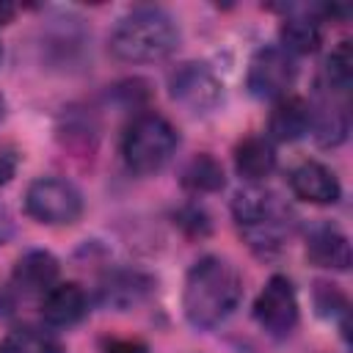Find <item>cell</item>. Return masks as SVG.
<instances>
[{
    "instance_id": "cell-17",
    "label": "cell",
    "mask_w": 353,
    "mask_h": 353,
    "mask_svg": "<svg viewBox=\"0 0 353 353\" xmlns=\"http://www.w3.org/2000/svg\"><path fill=\"white\" fill-rule=\"evenodd\" d=\"M223 168L212 154H196L182 168V188L190 193H215L223 188Z\"/></svg>"
},
{
    "instance_id": "cell-9",
    "label": "cell",
    "mask_w": 353,
    "mask_h": 353,
    "mask_svg": "<svg viewBox=\"0 0 353 353\" xmlns=\"http://www.w3.org/2000/svg\"><path fill=\"white\" fill-rule=\"evenodd\" d=\"M306 256L317 268L347 270L350 268V243L342 229L334 223H314L306 232Z\"/></svg>"
},
{
    "instance_id": "cell-11",
    "label": "cell",
    "mask_w": 353,
    "mask_h": 353,
    "mask_svg": "<svg viewBox=\"0 0 353 353\" xmlns=\"http://www.w3.org/2000/svg\"><path fill=\"white\" fill-rule=\"evenodd\" d=\"M290 188L298 199L312 201V204H334L339 201V193H342L336 174L328 165L314 163V160H306L298 168H292Z\"/></svg>"
},
{
    "instance_id": "cell-10",
    "label": "cell",
    "mask_w": 353,
    "mask_h": 353,
    "mask_svg": "<svg viewBox=\"0 0 353 353\" xmlns=\"http://www.w3.org/2000/svg\"><path fill=\"white\" fill-rule=\"evenodd\" d=\"M85 312H88V298L77 281H61V284L55 281L41 295V317L50 325H58V328L74 325L85 317Z\"/></svg>"
},
{
    "instance_id": "cell-25",
    "label": "cell",
    "mask_w": 353,
    "mask_h": 353,
    "mask_svg": "<svg viewBox=\"0 0 353 353\" xmlns=\"http://www.w3.org/2000/svg\"><path fill=\"white\" fill-rule=\"evenodd\" d=\"M17 14V8L11 6V3H6V0H0V25H6V22H11V17Z\"/></svg>"
},
{
    "instance_id": "cell-2",
    "label": "cell",
    "mask_w": 353,
    "mask_h": 353,
    "mask_svg": "<svg viewBox=\"0 0 353 353\" xmlns=\"http://www.w3.org/2000/svg\"><path fill=\"white\" fill-rule=\"evenodd\" d=\"M232 215H234L240 237L259 256L279 254L295 226L292 210L284 204V199L279 193L262 190V188L240 190L232 201Z\"/></svg>"
},
{
    "instance_id": "cell-4",
    "label": "cell",
    "mask_w": 353,
    "mask_h": 353,
    "mask_svg": "<svg viewBox=\"0 0 353 353\" xmlns=\"http://www.w3.org/2000/svg\"><path fill=\"white\" fill-rule=\"evenodd\" d=\"M176 143H179V135L168 119H163L160 113H141L124 130L121 154L132 174L146 176L160 171L171 160V154L176 152Z\"/></svg>"
},
{
    "instance_id": "cell-20",
    "label": "cell",
    "mask_w": 353,
    "mask_h": 353,
    "mask_svg": "<svg viewBox=\"0 0 353 353\" xmlns=\"http://www.w3.org/2000/svg\"><path fill=\"white\" fill-rule=\"evenodd\" d=\"M312 132L320 146H336L347 135V116L342 108H323L312 113Z\"/></svg>"
},
{
    "instance_id": "cell-14",
    "label": "cell",
    "mask_w": 353,
    "mask_h": 353,
    "mask_svg": "<svg viewBox=\"0 0 353 353\" xmlns=\"http://www.w3.org/2000/svg\"><path fill=\"white\" fill-rule=\"evenodd\" d=\"M234 168L248 182H262L276 168L273 143L265 135H248L234 146Z\"/></svg>"
},
{
    "instance_id": "cell-21",
    "label": "cell",
    "mask_w": 353,
    "mask_h": 353,
    "mask_svg": "<svg viewBox=\"0 0 353 353\" xmlns=\"http://www.w3.org/2000/svg\"><path fill=\"white\" fill-rule=\"evenodd\" d=\"M320 290H317V309L323 312V314H331V312H347V301H345V295L342 292H336L331 284H317Z\"/></svg>"
},
{
    "instance_id": "cell-1",
    "label": "cell",
    "mask_w": 353,
    "mask_h": 353,
    "mask_svg": "<svg viewBox=\"0 0 353 353\" xmlns=\"http://www.w3.org/2000/svg\"><path fill=\"white\" fill-rule=\"evenodd\" d=\"M243 301L240 270L221 256H201L185 276L182 309L190 325L215 328Z\"/></svg>"
},
{
    "instance_id": "cell-16",
    "label": "cell",
    "mask_w": 353,
    "mask_h": 353,
    "mask_svg": "<svg viewBox=\"0 0 353 353\" xmlns=\"http://www.w3.org/2000/svg\"><path fill=\"white\" fill-rule=\"evenodd\" d=\"M281 50L287 55H309L323 41V28L314 17H287L279 30Z\"/></svg>"
},
{
    "instance_id": "cell-22",
    "label": "cell",
    "mask_w": 353,
    "mask_h": 353,
    "mask_svg": "<svg viewBox=\"0 0 353 353\" xmlns=\"http://www.w3.org/2000/svg\"><path fill=\"white\" fill-rule=\"evenodd\" d=\"M102 353H149V347L135 336H110L102 339Z\"/></svg>"
},
{
    "instance_id": "cell-13",
    "label": "cell",
    "mask_w": 353,
    "mask_h": 353,
    "mask_svg": "<svg viewBox=\"0 0 353 353\" xmlns=\"http://www.w3.org/2000/svg\"><path fill=\"white\" fill-rule=\"evenodd\" d=\"M11 279L22 292H41L44 295L58 279V259L50 251H39V248L28 251L17 259Z\"/></svg>"
},
{
    "instance_id": "cell-7",
    "label": "cell",
    "mask_w": 353,
    "mask_h": 353,
    "mask_svg": "<svg viewBox=\"0 0 353 353\" xmlns=\"http://www.w3.org/2000/svg\"><path fill=\"white\" fill-rule=\"evenodd\" d=\"M254 320L262 331L281 339L287 336L298 323V295L287 276L276 273L265 281L262 292L254 301Z\"/></svg>"
},
{
    "instance_id": "cell-26",
    "label": "cell",
    "mask_w": 353,
    "mask_h": 353,
    "mask_svg": "<svg viewBox=\"0 0 353 353\" xmlns=\"http://www.w3.org/2000/svg\"><path fill=\"white\" fill-rule=\"evenodd\" d=\"M0 119H3V99H0Z\"/></svg>"
},
{
    "instance_id": "cell-23",
    "label": "cell",
    "mask_w": 353,
    "mask_h": 353,
    "mask_svg": "<svg viewBox=\"0 0 353 353\" xmlns=\"http://www.w3.org/2000/svg\"><path fill=\"white\" fill-rule=\"evenodd\" d=\"M179 226H190L193 234H207L210 232V223H207V215L196 207H188L179 212Z\"/></svg>"
},
{
    "instance_id": "cell-8",
    "label": "cell",
    "mask_w": 353,
    "mask_h": 353,
    "mask_svg": "<svg viewBox=\"0 0 353 353\" xmlns=\"http://www.w3.org/2000/svg\"><path fill=\"white\" fill-rule=\"evenodd\" d=\"M168 88H171V99L179 102L190 113H204L215 108L221 99L218 77L212 74L207 63H196V61L176 66L168 77Z\"/></svg>"
},
{
    "instance_id": "cell-24",
    "label": "cell",
    "mask_w": 353,
    "mask_h": 353,
    "mask_svg": "<svg viewBox=\"0 0 353 353\" xmlns=\"http://www.w3.org/2000/svg\"><path fill=\"white\" fill-rule=\"evenodd\" d=\"M17 154L11 152V149H3L0 152V185H6L11 176H14V171H17Z\"/></svg>"
},
{
    "instance_id": "cell-18",
    "label": "cell",
    "mask_w": 353,
    "mask_h": 353,
    "mask_svg": "<svg viewBox=\"0 0 353 353\" xmlns=\"http://www.w3.org/2000/svg\"><path fill=\"white\" fill-rule=\"evenodd\" d=\"M0 353H63L58 336L44 328H14L0 339Z\"/></svg>"
},
{
    "instance_id": "cell-12",
    "label": "cell",
    "mask_w": 353,
    "mask_h": 353,
    "mask_svg": "<svg viewBox=\"0 0 353 353\" xmlns=\"http://www.w3.org/2000/svg\"><path fill=\"white\" fill-rule=\"evenodd\" d=\"M312 105L301 97H281L276 99L273 110H270V119H268V132L270 138L281 141V143H290V141H298L303 138L309 130H312Z\"/></svg>"
},
{
    "instance_id": "cell-6",
    "label": "cell",
    "mask_w": 353,
    "mask_h": 353,
    "mask_svg": "<svg viewBox=\"0 0 353 353\" xmlns=\"http://www.w3.org/2000/svg\"><path fill=\"white\" fill-rule=\"evenodd\" d=\"M298 77V66L292 55L281 47H262L254 52L245 74V85L256 99H281L290 94Z\"/></svg>"
},
{
    "instance_id": "cell-5",
    "label": "cell",
    "mask_w": 353,
    "mask_h": 353,
    "mask_svg": "<svg viewBox=\"0 0 353 353\" xmlns=\"http://www.w3.org/2000/svg\"><path fill=\"white\" fill-rule=\"evenodd\" d=\"M25 210L33 221L47 226L74 223L83 212L80 190L61 176H39L25 190Z\"/></svg>"
},
{
    "instance_id": "cell-3",
    "label": "cell",
    "mask_w": 353,
    "mask_h": 353,
    "mask_svg": "<svg viewBox=\"0 0 353 353\" xmlns=\"http://www.w3.org/2000/svg\"><path fill=\"white\" fill-rule=\"evenodd\" d=\"M179 44V30L163 8L143 6L121 17L110 33V52L124 63H154L168 58Z\"/></svg>"
},
{
    "instance_id": "cell-19",
    "label": "cell",
    "mask_w": 353,
    "mask_h": 353,
    "mask_svg": "<svg viewBox=\"0 0 353 353\" xmlns=\"http://www.w3.org/2000/svg\"><path fill=\"white\" fill-rule=\"evenodd\" d=\"M325 80H328V88L336 91V94H347L350 83H353V50H350V41H339L331 55L325 58Z\"/></svg>"
},
{
    "instance_id": "cell-15",
    "label": "cell",
    "mask_w": 353,
    "mask_h": 353,
    "mask_svg": "<svg viewBox=\"0 0 353 353\" xmlns=\"http://www.w3.org/2000/svg\"><path fill=\"white\" fill-rule=\"evenodd\" d=\"M152 290V279L135 270H119L113 276H108L99 287V298L105 306L113 309H130L135 303H141Z\"/></svg>"
}]
</instances>
